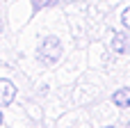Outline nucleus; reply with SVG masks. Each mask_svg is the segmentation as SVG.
<instances>
[{
  "instance_id": "nucleus-4",
  "label": "nucleus",
  "mask_w": 130,
  "mask_h": 128,
  "mask_svg": "<svg viewBox=\"0 0 130 128\" xmlns=\"http://www.w3.org/2000/svg\"><path fill=\"white\" fill-rule=\"evenodd\" d=\"M112 101L119 108H130V89H117L114 96H112Z\"/></svg>"
},
{
  "instance_id": "nucleus-6",
  "label": "nucleus",
  "mask_w": 130,
  "mask_h": 128,
  "mask_svg": "<svg viewBox=\"0 0 130 128\" xmlns=\"http://www.w3.org/2000/svg\"><path fill=\"white\" fill-rule=\"evenodd\" d=\"M0 126H2V115H0Z\"/></svg>"
},
{
  "instance_id": "nucleus-5",
  "label": "nucleus",
  "mask_w": 130,
  "mask_h": 128,
  "mask_svg": "<svg viewBox=\"0 0 130 128\" xmlns=\"http://www.w3.org/2000/svg\"><path fill=\"white\" fill-rule=\"evenodd\" d=\"M121 21H123V25H126V27L130 30V7L126 9V11H123V16H121Z\"/></svg>"
},
{
  "instance_id": "nucleus-1",
  "label": "nucleus",
  "mask_w": 130,
  "mask_h": 128,
  "mask_svg": "<svg viewBox=\"0 0 130 128\" xmlns=\"http://www.w3.org/2000/svg\"><path fill=\"white\" fill-rule=\"evenodd\" d=\"M62 55V44L55 39V37H46L41 48H39V60L41 64H55Z\"/></svg>"
},
{
  "instance_id": "nucleus-2",
  "label": "nucleus",
  "mask_w": 130,
  "mask_h": 128,
  "mask_svg": "<svg viewBox=\"0 0 130 128\" xmlns=\"http://www.w3.org/2000/svg\"><path fill=\"white\" fill-rule=\"evenodd\" d=\"M112 50H117V53H130V34L128 32H117L112 37Z\"/></svg>"
},
{
  "instance_id": "nucleus-3",
  "label": "nucleus",
  "mask_w": 130,
  "mask_h": 128,
  "mask_svg": "<svg viewBox=\"0 0 130 128\" xmlns=\"http://www.w3.org/2000/svg\"><path fill=\"white\" fill-rule=\"evenodd\" d=\"M16 96V87L9 80H0V105H9Z\"/></svg>"
}]
</instances>
